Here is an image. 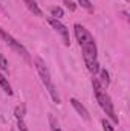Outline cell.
<instances>
[{"label":"cell","mask_w":130,"mask_h":131,"mask_svg":"<svg viewBox=\"0 0 130 131\" xmlns=\"http://www.w3.org/2000/svg\"><path fill=\"white\" fill-rule=\"evenodd\" d=\"M92 87H94V93H95V98H97L99 107L104 110V113H106L115 124H118V116L115 114V108H113L112 99H110V96L106 93V90L101 87V84H99V81H98L97 78L92 79Z\"/></svg>","instance_id":"1"},{"label":"cell","mask_w":130,"mask_h":131,"mask_svg":"<svg viewBox=\"0 0 130 131\" xmlns=\"http://www.w3.org/2000/svg\"><path fill=\"white\" fill-rule=\"evenodd\" d=\"M99 84H101V87L104 89V87H109V84H110V78H109V72L106 70V69H101L99 70Z\"/></svg>","instance_id":"8"},{"label":"cell","mask_w":130,"mask_h":131,"mask_svg":"<svg viewBox=\"0 0 130 131\" xmlns=\"http://www.w3.org/2000/svg\"><path fill=\"white\" fill-rule=\"evenodd\" d=\"M0 70H8V61L3 57V53H0Z\"/></svg>","instance_id":"15"},{"label":"cell","mask_w":130,"mask_h":131,"mask_svg":"<svg viewBox=\"0 0 130 131\" xmlns=\"http://www.w3.org/2000/svg\"><path fill=\"white\" fill-rule=\"evenodd\" d=\"M51 14H52V17L54 18H61L63 15H64V11L60 8V6H54V8H51Z\"/></svg>","instance_id":"12"},{"label":"cell","mask_w":130,"mask_h":131,"mask_svg":"<svg viewBox=\"0 0 130 131\" xmlns=\"http://www.w3.org/2000/svg\"><path fill=\"white\" fill-rule=\"evenodd\" d=\"M103 130L104 131H115V128H113V125L109 122V121H106V119H103Z\"/></svg>","instance_id":"14"},{"label":"cell","mask_w":130,"mask_h":131,"mask_svg":"<svg viewBox=\"0 0 130 131\" xmlns=\"http://www.w3.org/2000/svg\"><path fill=\"white\" fill-rule=\"evenodd\" d=\"M48 21H49V25H51L57 32L61 35L63 43H64L66 46H70V35H69V29H67V26H64L58 18H54V17H49Z\"/></svg>","instance_id":"4"},{"label":"cell","mask_w":130,"mask_h":131,"mask_svg":"<svg viewBox=\"0 0 130 131\" xmlns=\"http://www.w3.org/2000/svg\"><path fill=\"white\" fill-rule=\"evenodd\" d=\"M70 105L75 108V111H77V113H78V114H80V116L84 119V121H87V122L90 121V116H89V111H87V108H86V107H84V105H83V104L78 101V99L70 98Z\"/></svg>","instance_id":"6"},{"label":"cell","mask_w":130,"mask_h":131,"mask_svg":"<svg viewBox=\"0 0 130 131\" xmlns=\"http://www.w3.org/2000/svg\"><path fill=\"white\" fill-rule=\"evenodd\" d=\"M73 29H75V37H77V41L80 43V46H83V44H89V43H95L92 34L89 32L84 26H81V25L77 23V25L73 26Z\"/></svg>","instance_id":"5"},{"label":"cell","mask_w":130,"mask_h":131,"mask_svg":"<svg viewBox=\"0 0 130 131\" xmlns=\"http://www.w3.org/2000/svg\"><path fill=\"white\" fill-rule=\"evenodd\" d=\"M49 125H51V131H63L61 127H60V124H58V121L52 114H49Z\"/></svg>","instance_id":"11"},{"label":"cell","mask_w":130,"mask_h":131,"mask_svg":"<svg viewBox=\"0 0 130 131\" xmlns=\"http://www.w3.org/2000/svg\"><path fill=\"white\" fill-rule=\"evenodd\" d=\"M64 3H66V6H67L70 11H75V8H77V6H75V3H73V2H70V0H64Z\"/></svg>","instance_id":"16"},{"label":"cell","mask_w":130,"mask_h":131,"mask_svg":"<svg viewBox=\"0 0 130 131\" xmlns=\"http://www.w3.org/2000/svg\"><path fill=\"white\" fill-rule=\"evenodd\" d=\"M78 5L87 11H94V5L90 3V0H78Z\"/></svg>","instance_id":"13"},{"label":"cell","mask_w":130,"mask_h":131,"mask_svg":"<svg viewBox=\"0 0 130 131\" xmlns=\"http://www.w3.org/2000/svg\"><path fill=\"white\" fill-rule=\"evenodd\" d=\"M23 2H25V5L28 6V9L32 12L34 15H37V17H43V12H41V9H40V6L37 5L35 0H23Z\"/></svg>","instance_id":"7"},{"label":"cell","mask_w":130,"mask_h":131,"mask_svg":"<svg viewBox=\"0 0 130 131\" xmlns=\"http://www.w3.org/2000/svg\"><path fill=\"white\" fill-rule=\"evenodd\" d=\"M0 87L8 93V95H12V89H11V85H9V82H8V79L0 73Z\"/></svg>","instance_id":"10"},{"label":"cell","mask_w":130,"mask_h":131,"mask_svg":"<svg viewBox=\"0 0 130 131\" xmlns=\"http://www.w3.org/2000/svg\"><path fill=\"white\" fill-rule=\"evenodd\" d=\"M25 114H26V105H25V104L17 105L15 110H14V116L17 117V121H22V119L25 117Z\"/></svg>","instance_id":"9"},{"label":"cell","mask_w":130,"mask_h":131,"mask_svg":"<svg viewBox=\"0 0 130 131\" xmlns=\"http://www.w3.org/2000/svg\"><path fill=\"white\" fill-rule=\"evenodd\" d=\"M34 64H35V69H37V72H38V75H40V78H41L43 84L46 85V89H48V92H49V95H51L52 101H54L57 105H58V104H61L60 95H58V92H57V89H55V85H54V82H52L51 72H49L48 66L44 64V61H43L41 58H35Z\"/></svg>","instance_id":"2"},{"label":"cell","mask_w":130,"mask_h":131,"mask_svg":"<svg viewBox=\"0 0 130 131\" xmlns=\"http://www.w3.org/2000/svg\"><path fill=\"white\" fill-rule=\"evenodd\" d=\"M0 38H3V40L6 41V44H8V46H11L17 53H20L25 60H28V61H29V53H28L26 47H25L23 44H20V41H17L11 34H8L3 28H0Z\"/></svg>","instance_id":"3"},{"label":"cell","mask_w":130,"mask_h":131,"mask_svg":"<svg viewBox=\"0 0 130 131\" xmlns=\"http://www.w3.org/2000/svg\"><path fill=\"white\" fill-rule=\"evenodd\" d=\"M126 2H129V0H126Z\"/></svg>","instance_id":"17"}]
</instances>
